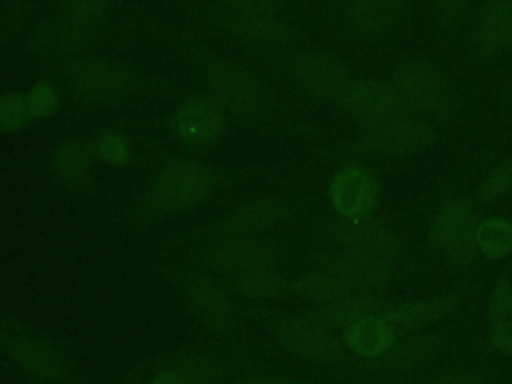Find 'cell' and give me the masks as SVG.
<instances>
[{"instance_id": "obj_22", "label": "cell", "mask_w": 512, "mask_h": 384, "mask_svg": "<svg viewBox=\"0 0 512 384\" xmlns=\"http://www.w3.org/2000/svg\"><path fill=\"white\" fill-rule=\"evenodd\" d=\"M404 14L398 0H354L344 6L348 24L362 36H382L392 30Z\"/></svg>"}, {"instance_id": "obj_31", "label": "cell", "mask_w": 512, "mask_h": 384, "mask_svg": "<svg viewBox=\"0 0 512 384\" xmlns=\"http://www.w3.org/2000/svg\"><path fill=\"white\" fill-rule=\"evenodd\" d=\"M512 192V156H506L494 164L478 186V198L482 202H494Z\"/></svg>"}, {"instance_id": "obj_32", "label": "cell", "mask_w": 512, "mask_h": 384, "mask_svg": "<svg viewBox=\"0 0 512 384\" xmlns=\"http://www.w3.org/2000/svg\"><path fill=\"white\" fill-rule=\"evenodd\" d=\"M236 290L252 298H270L282 294L286 290V282L274 270H262L238 276Z\"/></svg>"}, {"instance_id": "obj_15", "label": "cell", "mask_w": 512, "mask_h": 384, "mask_svg": "<svg viewBox=\"0 0 512 384\" xmlns=\"http://www.w3.org/2000/svg\"><path fill=\"white\" fill-rule=\"evenodd\" d=\"M294 216V206L280 196H254L230 208L220 220L226 236H244L274 228Z\"/></svg>"}, {"instance_id": "obj_20", "label": "cell", "mask_w": 512, "mask_h": 384, "mask_svg": "<svg viewBox=\"0 0 512 384\" xmlns=\"http://www.w3.org/2000/svg\"><path fill=\"white\" fill-rule=\"evenodd\" d=\"M472 46L482 56H498L512 48V0L480 4L472 16Z\"/></svg>"}, {"instance_id": "obj_12", "label": "cell", "mask_w": 512, "mask_h": 384, "mask_svg": "<svg viewBox=\"0 0 512 384\" xmlns=\"http://www.w3.org/2000/svg\"><path fill=\"white\" fill-rule=\"evenodd\" d=\"M188 310L210 330L228 332L236 324V306L230 294L202 272H186L176 282Z\"/></svg>"}, {"instance_id": "obj_35", "label": "cell", "mask_w": 512, "mask_h": 384, "mask_svg": "<svg viewBox=\"0 0 512 384\" xmlns=\"http://www.w3.org/2000/svg\"><path fill=\"white\" fill-rule=\"evenodd\" d=\"M26 96H28L32 118H50L60 108V92L48 80L36 82Z\"/></svg>"}, {"instance_id": "obj_9", "label": "cell", "mask_w": 512, "mask_h": 384, "mask_svg": "<svg viewBox=\"0 0 512 384\" xmlns=\"http://www.w3.org/2000/svg\"><path fill=\"white\" fill-rule=\"evenodd\" d=\"M328 242L338 248V252L362 254L392 260L400 248L402 238L400 234L382 220H338L326 228Z\"/></svg>"}, {"instance_id": "obj_1", "label": "cell", "mask_w": 512, "mask_h": 384, "mask_svg": "<svg viewBox=\"0 0 512 384\" xmlns=\"http://www.w3.org/2000/svg\"><path fill=\"white\" fill-rule=\"evenodd\" d=\"M204 78L214 102L242 122L264 120L274 106L270 86L252 70L232 60H212Z\"/></svg>"}, {"instance_id": "obj_39", "label": "cell", "mask_w": 512, "mask_h": 384, "mask_svg": "<svg viewBox=\"0 0 512 384\" xmlns=\"http://www.w3.org/2000/svg\"><path fill=\"white\" fill-rule=\"evenodd\" d=\"M490 340L502 354H512V316L490 322Z\"/></svg>"}, {"instance_id": "obj_14", "label": "cell", "mask_w": 512, "mask_h": 384, "mask_svg": "<svg viewBox=\"0 0 512 384\" xmlns=\"http://www.w3.org/2000/svg\"><path fill=\"white\" fill-rule=\"evenodd\" d=\"M0 346L6 356L28 376L42 382H66L68 366L62 354L50 344L22 334H2Z\"/></svg>"}, {"instance_id": "obj_10", "label": "cell", "mask_w": 512, "mask_h": 384, "mask_svg": "<svg viewBox=\"0 0 512 384\" xmlns=\"http://www.w3.org/2000/svg\"><path fill=\"white\" fill-rule=\"evenodd\" d=\"M476 210L472 202L454 198L442 204L430 222V242L448 254L452 262L464 264L476 248Z\"/></svg>"}, {"instance_id": "obj_6", "label": "cell", "mask_w": 512, "mask_h": 384, "mask_svg": "<svg viewBox=\"0 0 512 384\" xmlns=\"http://www.w3.org/2000/svg\"><path fill=\"white\" fill-rule=\"evenodd\" d=\"M218 178V172L206 164L176 162L158 174L152 196L162 210H190L216 190Z\"/></svg>"}, {"instance_id": "obj_21", "label": "cell", "mask_w": 512, "mask_h": 384, "mask_svg": "<svg viewBox=\"0 0 512 384\" xmlns=\"http://www.w3.org/2000/svg\"><path fill=\"white\" fill-rule=\"evenodd\" d=\"M86 44H88L86 28L66 18H52L38 24L28 38V48L34 54L48 56V58L74 56Z\"/></svg>"}, {"instance_id": "obj_38", "label": "cell", "mask_w": 512, "mask_h": 384, "mask_svg": "<svg viewBox=\"0 0 512 384\" xmlns=\"http://www.w3.org/2000/svg\"><path fill=\"white\" fill-rule=\"evenodd\" d=\"M424 384H488V382L480 374H476L468 368H450V370L434 374Z\"/></svg>"}, {"instance_id": "obj_34", "label": "cell", "mask_w": 512, "mask_h": 384, "mask_svg": "<svg viewBox=\"0 0 512 384\" xmlns=\"http://www.w3.org/2000/svg\"><path fill=\"white\" fill-rule=\"evenodd\" d=\"M58 10L62 12V18L86 28L102 22L110 12V4L100 0H72L60 4Z\"/></svg>"}, {"instance_id": "obj_19", "label": "cell", "mask_w": 512, "mask_h": 384, "mask_svg": "<svg viewBox=\"0 0 512 384\" xmlns=\"http://www.w3.org/2000/svg\"><path fill=\"white\" fill-rule=\"evenodd\" d=\"M324 270L336 274L360 294H372V292L384 290L394 280V266L390 260L350 254V252L332 254L326 260Z\"/></svg>"}, {"instance_id": "obj_2", "label": "cell", "mask_w": 512, "mask_h": 384, "mask_svg": "<svg viewBox=\"0 0 512 384\" xmlns=\"http://www.w3.org/2000/svg\"><path fill=\"white\" fill-rule=\"evenodd\" d=\"M220 26L250 48H276L286 44L294 28L286 14L272 2L232 0L216 8Z\"/></svg>"}, {"instance_id": "obj_17", "label": "cell", "mask_w": 512, "mask_h": 384, "mask_svg": "<svg viewBox=\"0 0 512 384\" xmlns=\"http://www.w3.org/2000/svg\"><path fill=\"white\" fill-rule=\"evenodd\" d=\"M380 186L372 172L360 166L340 170L330 182V200L344 220H360L370 214Z\"/></svg>"}, {"instance_id": "obj_13", "label": "cell", "mask_w": 512, "mask_h": 384, "mask_svg": "<svg viewBox=\"0 0 512 384\" xmlns=\"http://www.w3.org/2000/svg\"><path fill=\"white\" fill-rule=\"evenodd\" d=\"M340 104L352 120L372 126L398 114L402 100L392 84L378 78H358L350 80L340 96Z\"/></svg>"}, {"instance_id": "obj_25", "label": "cell", "mask_w": 512, "mask_h": 384, "mask_svg": "<svg viewBox=\"0 0 512 384\" xmlns=\"http://www.w3.org/2000/svg\"><path fill=\"white\" fill-rule=\"evenodd\" d=\"M454 306H456V300L452 296H438V298H428L418 302H394V306L386 314V320L392 326L422 328L444 318Z\"/></svg>"}, {"instance_id": "obj_40", "label": "cell", "mask_w": 512, "mask_h": 384, "mask_svg": "<svg viewBox=\"0 0 512 384\" xmlns=\"http://www.w3.org/2000/svg\"><path fill=\"white\" fill-rule=\"evenodd\" d=\"M240 384H308L296 378H286V376H254L248 380H242Z\"/></svg>"}, {"instance_id": "obj_16", "label": "cell", "mask_w": 512, "mask_h": 384, "mask_svg": "<svg viewBox=\"0 0 512 384\" xmlns=\"http://www.w3.org/2000/svg\"><path fill=\"white\" fill-rule=\"evenodd\" d=\"M444 350L438 334H418L396 340L392 348L374 360L376 372L384 378H406L432 366Z\"/></svg>"}, {"instance_id": "obj_4", "label": "cell", "mask_w": 512, "mask_h": 384, "mask_svg": "<svg viewBox=\"0 0 512 384\" xmlns=\"http://www.w3.org/2000/svg\"><path fill=\"white\" fill-rule=\"evenodd\" d=\"M296 90L314 102L340 100L350 84V70L342 56L328 48L312 46L300 50L290 64Z\"/></svg>"}, {"instance_id": "obj_11", "label": "cell", "mask_w": 512, "mask_h": 384, "mask_svg": "<svg viewBox=\"0 0 512 384\" xmlns=\"http://www.w3.org/2000/svg\"><path fill=\"white\" fill-rule=\"evenodd\" d=\"M200 262L212 270L226 274L244 276L262 270H274L278 254L264 242H256L244 236H226L214 238L200 250Z\"/></svg>"}, {"instance_id": "obj_3", "label": "cell", "mask_w": 512, "mask_h": 384, "mask_svg": "<svg viewBox=\"0 0 512 384\" xmlns=\"http://www.w3.org/2000/svg\"><path fill=\"white\" fill-rule=\"evenodd\" d=\"M64 78L68 90L90 106L120 104L136 88L134 72L124 62L106 56H84L70 62Z\"/></svg>"}, {"instance_id": "obj_26", "label": "cell", "mask_w": 512, "mask_h": 384, "mask_svg": "<svg viewBox=\"0 0 512 384\" xmlns=\"http://www.w3.org/2000/svg\"><path fill=\"white\" fill-rule=\"evenodd\" d=\"M292 288L302 298H306L310 302L324 304V306H330V304H336L340 300L360 294L352 286H348L342 278H338L336 274H332L328 270L308 274V276L300 278L298 282H294Z\"/></svg>"}, {"instance_id": "obj_7", "label": "cell", "mask_w": 512, "mask_h": 384, "mask_svg": "<svg viewBox=\"0 0 512 384\" xmlns=\"http://www.w3.org/2000/svg\"><path fill=\"white\" fill-rule=\"evenodd\" d=\"M432 142V126L412 114H394L366 126L360 136L362 150L382 158H406L426 150Z\"/></svg>"}, {"instance_id": "obj_37", "label": "cell", "mask_w": 512, "mask_h": 384, "mask_svg": "<svg viewBox=\"0 0 512 384\" xmlns=\"http://www.w3.org/2000/svg\"><path fill=\"white\" fill-rule=\"evenodd\" d=\"M28 16H30V4H24V2L0 4V30L14 34L26 24Z\"/></svg>"}, {"instance_id": "obj_27", "label": "cell", "mask_w": 512, "mask_h": 384, "mask_svg": "<svg viewBox=\"0 0 512 384\" xmlns=\"http://www.w3.org/2000/svg\"><path fill=\"white\" fill-rule=\"evenodd\" d=\"M54 172L68 186H80L90 176L92 152L80 140H64L54 150Z\"/></svg>"}, {"instance_id": "obj_23", "label": "cell", "mask_w": 512, "mask_h": 384, "mask_svg": "<svg viewBox=\"0 0 512 384\" xmlns=\"http://www.w3.org/2000/svg\"><path fill=\"white\" fill-rule=\"evenodd\" d=\"M344 342L354 354L376 360L392 348L396 342V330L386 318L368 316L344 328Z\"/></svg>"}, {"instance_id": "obj_8", "label": "cell", "mask_w": 512, "mask_h": 384, "mask_svg": "<svg viewBox=\"0 0 512 384\" xmlns=\"http://www.w3.org/2000/svg\"><path fill=\"white\" fill-rule=\"evenodd\" d=\"M276 340L296 358L314 364H332L342 348L330 326L318 316H286L276 324Z\"/></svg>"}, {"instance_id": "obj_42", "label": "cell", "mask_w": 512, "mask_h": 384, "mask_svg": "<svg viewBox=\"0 0 512 384\" xmlns=\"http://www.w3.org/2000/svg\"><path fill=\"white\" fill-rule=\"evenodd\" d=\"M504 100H506V106L512 110V78H510V82H508V86H506V92H504Z\"/></svg>"}, {"instance_id": "obj_24", "label": "cell", "mask_w": 512, "mask_h": 384, "mask_svg": "<svg viewBox=\"0 0 512 384\" xmlns=\"http://www.w3.org/2000/svg\"><path fill=\"white\" fill-rule=\"evenodd\" d=\"M394 306L392 300H384L372 294H358L346 300H340L336 304L324 306L318 314V318L322 322H326L330 328L338 326V328H346L356 320L368 318V316H382L386 318V314L390 312V308Z\"/></svg>"}, {"instance_id": "obj_18", "label": "cell", "mask_w": 512, "mask_h": 384, "mask_svg": "<svg viewBox=\"0 0 512 384\" xmlns=\"http://www.w3.org/2000/svg\"><path fill=\"white\" fill-rule=\"evenodd\" d=\"M172 128L184 144L202 148L216 142L224 132V114L214 100L190 98L174 112Z\"/></svg>"}, {"instance_id": "obj_5", "label": "cell", "mask_w": 512, "mask_h": 384, "mask_svg": "<svg viewBox=\"0 0 512 384\" xmlns=\"http://www.w3.org/2000/svg\"><path fill=\"white\" fill-rule=\"evenodd\" d=\"M392 86L402 102L422 112H438L450 102L444 70L424 56H402L392 68Z\"/></svg>"}, {"instance_id": "obj_29", "label": "cell", "mask_w": 512, "mask_h": 384, "mask_svg": "<svg viewBox=\"0 0 512 384\" xmlns=\"http://www.w3.org/2000/svg\"><path fill=\"white\" fill-rule=\"evenodd\" d=\"M476 248L488 258H504L512 252V222L484 218L476 226Z\"/></svg>"}, {"instance_id": "obj_28", "label": "cell", "mask_w": 512, "mask_h": 384, "mask_svg": "<svg viewBox=\"0 0 512 384\" xmlns=\"http://www.w3.org/2000/svg\"><path fill=\"white\" fill-rule=\"evenodd\" d=\"M170 370L178 372L188 384H218L224 368L206 352H180L170 360Z\"/></svg>"}, {"instance_id": "obj_36", "label": "cell", "mask_w": 512, "mask_h": 384, "mask_svg": "<svg viewBox=\"0 0 512 384\" xmlns=\"http://www.w3.org/2000/svg\"><path fill=\"white\" fill-rule=\"evenodd\" d=\"M96 154L108 164H124L130 158V142L118 132H106L96 142Z\"/></svg>"}, {"instance_id": "obj_41", "label": "cell", "mask_w": 512, "mask_h": 384, "mask_svg": "<svg viewBox=\"0 0 512 384\" xmlns=\"http://www.w3.org/2000/svg\"><path fill=\"white\" fill-rule=\"evenodd\" d=\"M150 384H188L178 372L164 368L160 372H156V376L150 380Z\"/></svg>"}, {"instance_id": "obj_30", "label": "cell", "mask_w": 512, "mask_h": 384, "mask_svg": "<svg viewBox=\"0 0 512 384\" xmlns=\"http://www.w3.org/2000/svg\"><path fill=\"white\" fill-rule=\"evenodd\" d=\"M472 16V4L464 0H438L428 4V20L438 34L452 36L460 32Z\"/></svg>"}, {"instance_id": "obj_33", "label": "cell", "mask_w": 512, "mask_h": 384, "mask_svg": "<svg viewBox=\"0 0 512 384\" xmlns=\"http://www.w3.org/2000/svg\"><path fill=\"white\" fill-rule=\"evenodd\" d=\"M32 118L28 96L22 92H6L0 96V130H20Z\"/></svg>"}]
</instances>
